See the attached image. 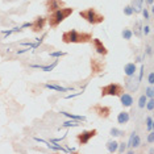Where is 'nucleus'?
I'll return each instance as SVG.
<instances>
[{
    "label": "nucleus",
    "mask_w": 154,
    "mask_h": 154,
    "mask_svg": "<svg viewBox=\"0 0 154 154\" xmlns=\"http://www.w3.org/2000/svg\"><path fill=\"white\" fill-rule=\"evenodd\" d=\"M95 113L99 116L100 119H108L111 115V107H107V106H100V104H96L91 108Z\"/></svg>",
    "instance_id": "8"
},
{
    "label": "nucleus",
    "mask_w": 154,
    "mask_h": 154,
    "mask_svg": "<svg viewBox=\"0 0 154 154\" xmlns=\"http://www.w3.org/2000/svg\"><path fill=\"white\" fill-rule=\"evenodd\" d=\"M152 122H153V119L152 117H148V129H149V131H152V128H153Z\"/></svg>",
    "instance_id": "22"
},
{
    "label": "nucleus",
    "mask_w": 154,
    "mask_h": 154,
    "mask_svg": "<svg viewBox=\"0 0 154 154\" xmlns=\"http://www.w3.org/2000/svg\"><path fill=\"white\" fill-rule=\"evenodd\" d=\"M79 16L82 17V19H85L87 23L91 24V25H97V24H101L104 21V15H101V13L97 11L96 8H87V9H83V11L79 12Z\"/></svg>",
    "instance_id": "3"
},
{
    "label": "nucleus",
    "mask_w": 154,
    "mask_h": 154,
    "mask_svg": "<svg viewBox=\"0 0 154 154\" xmlns=\"http://www.w3.org/2000/svg\"><path fill=\"white\" fill-rule=\"evenodd\" d=\"M91 44H92V48H94V50H95L97 54L103 55V57H106V55L108 54V50H107V48L104 46V44L101 42V41L99 40V38H92V40H91Z\"/></svg>",
    "instance_id": "9"
},
{
    "label": "nucleus",
    "mask_w": 154,
    "mask_h": 154,
    "mask_svg": "<svg viewBox=\"0 0 154 154\" xmlns=\"http://www.w3.org/2000/svg\"><path fill=\"white\" fill-rule=\"evenodd\" d=\"M153 103H154V101H153V97H152V99H150V100L148 101V106H146V107H148V109H149V111H153Z\"/></svg>",
    "instance_id": "21"
},
{
    "label": "nucleus",
    "mask_w": 154,
    "mask_h": 154,
    "mask_svg": "<svg viewBox=\"0 0 154 154\" xmlns=\"http://www.w3.org/2000/svg\"><path fill=\"white\" fill-rule=\"evenodd\" d=\"M111 133H112V136H122V134H124V132H122V131H117L116 128L111 129Z\"/></svg>",
    "instance_id": "18"
},
{
    "label": "nucleus",
    "mask_w": 154,
    "mask_h": 154,
    "mask_svg": "<svg viewBox=\"0 0 154 154\" xmlns=\"http://www.w3.org/2000/svg\"><path fill=\"white\" fill-rule=\"evenodd\" d=\"M124 72L127 76H134L136 74V65L134 63H128L124 67Z\"/></svg>",
    "instance_id": "13"
},
{
    "label": "nucleus",
    "mask_w": 154,
    "mask_h": 154,
    "mask_svg": "<svg viewBox=\"0 0 154 154\" xmlns=\"http://www.w3.org/2000/svg\"><path fill=\"white\" fill-rule=\"evenodd\" d=\"M100 91L101 96H120L122 92H125V88L120 83H109V85L101 87Z\"/></svg>",
    "instance_id": "4"
},
{
    "label": "nucleus",
    "mask_w": 154,
    "mask_h": 154,
    "mask_svg": "<svg viewBox=\"0 0 154 154\" xmlns=\"http://www.w3.org/2000/svg\"><path fill=\"white\" fill-rule=\"evenodd\" d=\"M129 145L132 146V148H137V146H140V137L136 133H133L132 137H131V141H129Z\"/></svg>",
    "instance_id": "14"
},
{
    "label": "nucleus",
    "mask_w": 154,
    "mask_h": 154,
    "mask_svg": "<svg viewBox=\"0 0 154 154\" xmlns=\"http://www.w3.org/2000/svg\"><path fill=\"white\" fill-rule=\"evenodd\" d=\"M119 97H120V101H121V104H122V107H124V108L132 107V104H133V97H132L131 94L122 92Z\"/></svg>",
    "instance_id": "10"
},
{
    "label": "nucleus",
    "mask_w": 154,
    "mask_h": 154,
    "mask_svg": "<svg viewBox=\"0 0 154 154\" xmlns=\"http://www.w3.org/2000/svg\"><path fill=\"white\" fill-rule=\"evenodd\" d=\"M133 11H134V8H132L131 5H128V7H125V9H124V13L125 15H132Z\"/></svg>",
    "instance_id": "19"
},
{
    "label": "nucleus",
    "mask_w": 154,
    "mask_h": 154,
    "mask_svg": "<svg viewBox=\"0 0 154 154\" xmlns=\"http://www.w3.org/2000/svg\"><path fill=\"white\" fill-rule=\"evenodd\" d=\"M91 69H92L94 72H100V71H103V69H104V63L100 62L99 59L92 58L91 59Z\"/></svg>",
    "instance_id": "11"
},
{
    "label": "nucleus",
    "mask_w": 154,
    "mask_h": 154,
    "mask_svg": "<svg viewBox=\"0 0 154 154\" xmlns=\"http://www.w3.org/2000/svg\"><path fill=\"white\" fill-rule=\"evenodd\" d=\"M96 134H97L96 129H91V131H83V132H80V133L76 134V142H78L80 146L87 145V143L90 142V140L94 138Z\"/></svg>",
    "instance_id": "5"
},
{
    "label": "nucleus",
    "mask_w": 154,
    "mask_h": 154,
    "mask_svg": "<svg viewBox=\"0 0 154 154\" xmlns=\"http://www.w3.org/2000/svg\"><path fill=\"white\" fill-rule=\"evenodd\" d=\"M92 38H94L92 33L78 32L75 29L63 32V34H62V41L65 44H87V42H91Z\"/></svg>",
    "instance_id": "1"
},
{
    "label": "nucleus",
    "mask_w": 154,
    "mask_h": 154,
    "mask_svg": "<svg viewBox=\"0 0 154 154\" xmlns=\"http://www.w3.org/2000/svg\"><path fill=\"white\" fill-rule=\"evenodd\" d=\"M117 145L119 143L116 141H109V142H107V148L109 152H116L117 150Z\"/></svg>",
    "instance_id": "15"
},
{
    "label": "nucleus",
    "mask_w": 154,
    "mask_h": 154,
    "mask_svg": "<svg viewBox=\"0 0 154 154\" xmlns=\"http://www.w3.org/2000/svg\"><path fill=\"white\" fill-rule=\"evenodd\" d=\"M149 83H150V85H153V74L149 75Z\"/></svg>",
    "instance_id": "23"
},
{
    "label": "nucleus",
    "mask_w": 154,
    "mask_h": 154,
    "mask_svg": "<svg viewBox=\"0 0 154 154\" xmlns=\"http://www.w3.org/2000/svg\"><path fill=\"white\" fill-rule=\"evenodd\" d=\"M46 24H48V17L37 16L36 19L33 20V23H30V29H32V32H34V33H40L44 30Z\"/></svg>",
    "instance_id": "6"
},
{
    "label": "nucleus",
    "mask_w": 154,
    "mask_h": 154,
    "mask_svg": "<svg viewBox=\"0 0 154 154\" xmlns=\"http://www.w3.org/2000/svg\"><path fill=\"white\" fill-rule=\"evenodd\" d=\"M122 37L125 38V40H131L132 37V32L129 29H124V32H122Z\"/></svg>",
    "instance_id": "16"
},
{
    "label": "nucleus",
    "mask_w": 154,
    "mask_h": 154,
    "mask_svg": "<svg viewBox=\"0 0 154 154\" xmlns=\"http://www.w3.org/2000/svg\"><path fill=\"white\" fill-rule=\"evenodd\" d=\"M62 7H66V3L63 0H46L45 2V9H46L48 13L57 11V9L62 8Z\"/></svg>",
    "instance_id": "7"
},
{
    "label": "nucleus",
    "mask_w": 154,
    "mask_h": 154,
    "mask_svg": "<svg viewBox=\"0 0 154 154\" xmlns=\"http://www.w3.org/2000/svg\"><path fill=\"white\" fill-rule=\"evenodd\" d=\"M149 142H153V133H149Z\"/></svg>",
    "instance_id": "24"
},
{
    "label": "nucleus",
    "mask_w": 154,
    "mask_h": 154,
    "mask_svg": "<svg viewBox=\"0 0 154 154\" xmlns=\"http://www.w3.org/2000/svg\"><path fill=\"white\" fill-rule=\"evenodd\" d=\"M145 104H146V96L142 95L141 97H140V104H138V106H140V108H143V107H145Z\"/></svg>",
    "instance_id": "17"
},
{
    "label": "nucleus",
    "mask_w": 154,
    "mask_h": 154,
    "mask_svg": "<svg viewBox=\"0 0 154 154\" xmlns=\"http://www.w3.org/2000/svg\"><path fill=\"white\" fill-rule=\"evenodd\" d=\"M128 121H129V113L128 112H125V111H122L119 113V116H117V122L120 125H125V124H128Z\"/></svg>",
    "instance_id": "12"
},
{
    "label": "nucleus",
    "mask_w": 154,
    "mask_h": 154,
    "mask_svg": "<svg viewBox=\"0 0 154 154\" xmlns=\"http://www.w3.org/2000/svg\"><path fill=\"white\" fill-rule=\"evenodd\" d=\"M145 96H149L150 99H152V97H153V88H152V87H149V88L146 90V94H145Z\"/></svg>",
    "instance_id": "20"
},
{
    "label": "nucleus",
    "mask_w": 154,
    "mask_h": 154,
    "mask_svg": "<svg viewBox=\"0 0 154 154\" xmlns=\"http://www.w3.org/2000/svg\"><path fill=\"white\" fill-rule=\"evenodd\" d=\"M148 3L149 4H153V0H148Z\"/></svg>",
    "instance_id": "25"
},
{
    "label": "nucleus",
    "mask_w": 154,
    "mask_h": 154,
    "mask_svg": "<svg viewBox=\"0 0 154 154\" xmlns=\"http://www.w3.org/2000/svg\"><path fill=\"white\" fill-rule=\"evenodd\" d=\"M74 13V8H69V7H62V8L57 9V11L49 13L48 16V24L50 29H55L62 21H65L69 16Z\"/></svg>",
    "instance_id": "2"
}]
</instances>
